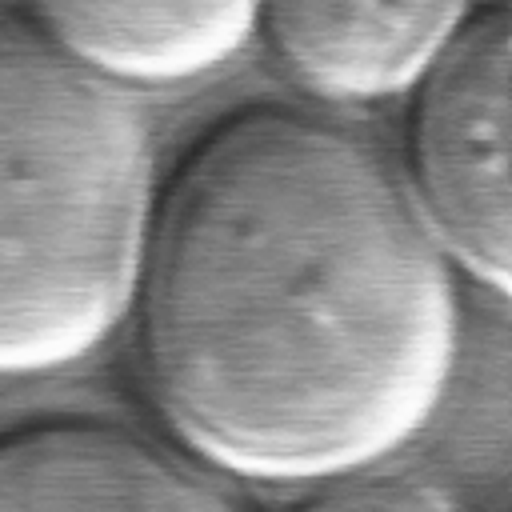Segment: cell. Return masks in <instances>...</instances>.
I'll use <instances>...</instances> for the list:
<instances>
[{
    "label": "cell",
    "mask_w": 512,
    "mask_h": 512,
    "mask_svg": "<svg viewBox=\"0 0 512 512\" xmlns=\"http://www.w3.org/2000/svg\"><path fill=\"white\" fill-rule=\"evenodd\" d=\"M128 320L172 440L264 488L400 452L460 352L452 264L400 172L280 104L224 116L160 180Z\"/></svg>",
    "instance_id": "obj_1"
},
{
    "label": "cell",
    "mask_w": 512,
    "mask_h": 512,
    "mask_svg": "<svg viewBox=\"0 0 512 512\" xmlns=\"http://www.w3.org/2000/svg\"><path fill=\"white\" fill-rule=\"evenodd\" d=\"M132 88L0 12V376L88 360L124 320L156 204Z\"/></svg>",
    "instance_id": "obj_2"
},
{
    "label": "cell",
    "mask_w": 512,
    "mask_h": 512,
    "mask_svg": "<svg viewBox=\"0 0 512 512\" xmlns=\"http://www.w3.org/2000/svg\"><path fill=\"white\" fill-rule=\"evenodd\" d=\"M508 64L504 0H480L404 92V188L448 264L508 296Z\"/></svg>",
    "instance_id": "obj_3"
},
{
    "label": "cell",
    "mask_w": 512,
    "mask_h": 512,
    "mask_svg": "<svg viewBox=\"0 0 512 512\" xmlns=\"http://www.w3.org/2000/svg\"><path fill=\"white\" fill-rule=\"evenodd\" d=\"M0 512H236L188 452L104 416L0 436Z\"/></svg>",
    "instance_id": "obj_4"
},
{
    "label": "cell",
    "mask_w": 512,
    "mask_h": 512,
    "mask_svg": "<svg viewBox=\"0 0 512 512\" xmlns=\"http://www.w3.org/2000/svg\"><path fill=\"white\" fill-rule=\"evenodd\" d=\"M476 0H256L276 64L328 104L404 96Z\"/></svg>",
    "instance_id": "obj_5"
},
{
    "label": "cell",
    "mask_w": 512,
    "mask_h": 512,
    "mask_svg": "<svg viewBox=\"0 0 512 512\" xmlns=\"http://www.w3.org/2000/svg\"><path fill=\"white\" fill-rule=\"evenodd\" d=\"M68 56L124 84H188L224 68L256 32V0H24Z\"/></svg>",
    "instance_id": "obj_6"
},
{
    "label": "cell",
    "mask_w": 512,
    "mask_h": 512,
    "mask_svg": "<svg viewBox=\"0 0 512 512\" xmlns=\"http://www.w3.org/2000/svg\"><path fill=\"white\" fill-rule=\"evenodd\" d=\"M292 512H460V504L432 480L360 468L312 484Z\"/></svg>",
    "instance_id": "obj_7"
}]
</instances>
